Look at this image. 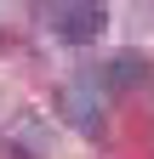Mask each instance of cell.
I'll return each instance as SVG.
<instances>
[{
  "label": "cell",
  "instance_id": "obj_1",
  "mask_svg": "<svg viewBox=\"0 0 154 159\" xmlns=\"http://www.w3.org/2000/svg\"><path fill=\"white\" fill-rule=\"evenodd\" d=\"M57 114H63L74 131L103 136V125H108V91H97V80H63V85H57Z\"/></svg>",
  "mask_w": 154,
  "mask_h": 159
},
{
  "label": "cell",
  "instance_id": "obj_2",
  "mask_svg": "<svg viewBox=\"0 0 154 159\" xmlns=\"http://www.w3.org/2000/svg\"><path fill=\"white\" fill-rule=\"evenodd\" d=\"M0 148H6L12 159H46L51 153V125L34 108H17L6 125H0Z\"/></svg>",
  "mask_w": 154,
  "mask_h": 159
},
{
  "label": "cell",
  "instance_id": "obj_3",
  "mask_svg": "<svg viewBox=\"0 0 154 159\" xmlns=\"http://www.w3.org/2000/svg\"><path fill=\"white\" fill-rule=\"evenodd\" d=\"M46 23L69 40V46H86V40H97L103 23H108V11L97 6V0H63V6H51L46 11Z\"/></svg>",
  "mask_w": 154,
  "mask_h": 159
},
{
  "label": "cell",
  "instance_id": "obj_4",
  "mask_svg": "<svg viewBox=\"0 0 154 159\" xmlns=\"http://www.w3.org/2000/svg\"><path fill=\"white\" fill-rule=\"evenodd\" d=\"M103 80H108V91H137V85H148V80H154V68H148L143 51H120V57L108 63Z\"/></svg>",
  "mask_w": 154,
  "mask_h": 159
}]
</instances>
